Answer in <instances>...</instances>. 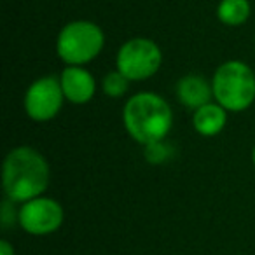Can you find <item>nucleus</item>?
I'll return each mask as SVG.
<instances>
[{
	"label": "nucleus",
	"instance_id": "1",
	"mask_svg": "<svg viewBox=\"0 0 255 255\" xmlns=\"http://www.w3.org/2000/svg\"><path fill=\"white\" fill-rule=\"evenodd\" d=\"M2 182L9 201L26 203L42 196L47 189L49 164L32 147H18L5 157Z\"/></svg>",
	"mask_w": 255,
	"mask_h": 255
},
{
	"label": "nucleus",
	"instance_id": "2",
	"mask_svg": "<svg viewBox=\"0 0 255 255\" xmlns=\"http://www.w3.org/2000/svg\"><path fill=\"white\" fill-rule=\"evenodd\" d=\"M123 123L135 142L147 145L166 138L173 124V114L168 102L159 95L138 93L124 105Z\"/></svg>",
	"mask_w": 255,
	"mask_h": 255
},
{
	"label": "nucleus",
	"instance_id": "3",
	"mask_svg": "<svg viewBox=\"0 0 255 255\" xmlns=\"http://www.w3.org/2000/svg\"><path fill=\"white\" fill-rule=\"evenodd\" d=\"M212 88L219 105L229 112H241L255 100V75L243 61H226L217 68Z\"/></svg>",
	"mask_w": 255,
	"mask_h": 255
},
{
	"label": "nucleus",
	"instance_id": "4",
	"mask_svg": "<svg viewBox=\"0 0 255 255\" xmlns=\"http://www.w3.org/2000/svg\"><path fill=\"white\" fill-rule=\"evenodd\" d=\"M105 35L91 21H72L61 28L56 40L58 56L68 67H82L93 61L103 49Z\"/></svg>",
	"mask_w": 255,
	"mask_h": 255
},
{
	"label": "nucleus",
	"instance_id": "5",
	"mask_svg": "<svg viewBox=\"0 0 255 255\" xmlns=\"http://www.w3.org/2000/svg\"><path fill=\"white\" fill-rule=\"evenodd\" d=\"M163 54L156 42L149 39H131L121 46L117 53V70L129 81H145L161 67Z\"/></svg>",
	"mask_w": 255,
	"mask_h": 255
},
{
	"label": "nucleus",
	"instance_id": "6",
	"mask_svg": "<svg viewBox=\"0 0 255 255\" xmlns=\"http://www.w3.org/2000/svg\"><path fill=\"white\" fill-rule=\"evenodd\" d=\"M63 89L60 79L54 75L37 79L32 82L25 95V110L30 119L37 123H46L58 116L63 105Z\"/></svg>",
	"mask_w": 255,
	"mask_h": 255
},
{
	"label": "nucleus",
	"instance_id": "7",
	"mask_svg": "<svg viewBox=\"0 0 255 255\" xmlns=\"http://www.w3.org/2000/svg\"><path fill=\"white\" fill-rule=\"evenodd\" d=\"M18 222L28 234L46 236L58 231L63 224V208L54 199L39 196L23 203L18 212Z\"/></svg>",
	"mask_w": 255,
	"mask_h": 255
},
{
	"label": "nucleus",
	"instance_id": "8",
	"mask_svg": "<svg viewBox=\"0 0 255 255\" xmlns=\"http://www.w3.org/2000/svg\"><path fill=\"white\" fill-rule=\"evenodd\" d=\"M60 84L68 102L75 105L88 103L95 96L96 82L93 75L82 67H67L60 75Z\"/></svg>",
	"mask_w": 255,
	"mask_h": 255
},
{
	"label": "nucleus",
	"instance_id": "9",
	"mask_svg": "<svg viewBox=\"0 0 255 255\" xmlns=\"http://www.w3.org/2000/svg\"><path fill=\"white\" fill-rule=\"evenodd\" d=\"M177 96L178 102L184 103L187 109L198 110L210 103V98L213 96V88L203 75L191 74L177 82Z\"/></svg>",
	"mask_w": 255,
	"mask_h": 255
},
{
	"label": "nucleus",
	"instance_id": "10",
	"mask_svg": "<svg viewBox=\"0 0 255 255\" xmlns=\"http://www.w3.org/2000/svg\"><path fill=\"white\" fill-rule=\"evenodd\" d=\"M227 121V110L219 103H206L201 109L194 110L192 124L201 136H215L224 129Z\"/></svg>",
	"mask_w": 255,
	"mask_h": 255
},
{
	"label": "nucleus",
	"instance_id": "11",
	"mask_svg": "<svg viewBox=\"0 0 255 255\" xmlns=\"http://www.w3.org/2000/svg\"><path fill=\"white\" fill-rule=\"evenodd\" d=\"M250 2L248 0H220L217 16L227 26H240L250 18Z\"/></svg>",
	"mask_w": 255,
	"mask_h": 255
},
{
	"label": "nucleus",
	"instance_id": "12",
	"mask_svg": "<svg viewBox=\"0 0 255 255\" xmlns=\"http://www.w3.org/2000/svg\"><path fill=\"white\" fill-rule=\"evenodd\" d=\"M175 154V149L171 143L166 140H159V142H152L143 145V156L150 164H163L170 161Z\"/></svg>",
	"mask_w": 255,
	"mask_h": 255
},
{
	"label": "nucleus",
	"instance_id": "13",
	"mask_svg": "<svg viewBox=\"0 0 255 255\" xmlns=\"http://www.w3.org/2000/svg\"><path fill=\"white\" fill-rule=\"evenodd\" d=\"M128 82H129V79L124 77L119 70L109 72L102 81V89L110 98H121L128 91V86H129Z\"/></svg>",
	"mask_w": 255,
	"mask_h": 255
},
{
	"label": "nucleus",
	"instance_id": "14",
	"mask_svg": "<svg viewBox=\"0 0 255 255\" xmlns=\"http://www.w3.org/2000/svg\"><path fill=\"white\" fill-rule=\"evenodd\" d=\"M0 255H14V248L7 240L0 241Z\"/></svg>",
	"mask_w": 255,
	"mask_h": 255
},
{
	"label": "nucleus",
	"instance_id": "15",
	"mask_svg": "<svg viewBox=\"0 0 255 255\" xmlns=\"http://www.w3.org/2000/svg\"><path fill=\"white\" fill-rule=\"evenodd\" d=\"M252 159H254V164H255V147H254V152H252Z\"/></svg>",
	"mask_w": 255,
	"mask_h": 255
}]
</instances>
